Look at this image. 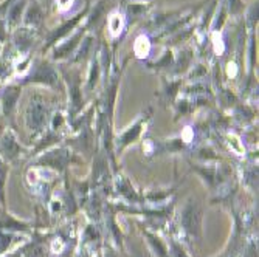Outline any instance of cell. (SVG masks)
<instances>
[{
	"mask_svg": "<svg viewBox=\"0 0 259 257\" xmlns=\"http://www.w3.org/2000/svg\"><path fill=\"white\" fill-rule=\"evenodd\" d=\"M174 251H176V255H177V257H186V255L183 254V251H180V249H179L177 246L174 248Z\"/></svg>",
	"mask_w": 259,
	"mask_h": 257,
	"instance_id": "13",
	"label": "cell"
},
{
	"mask_svg": "<svg viewBox=\"0 0 259 257\" xmlns=\"http://www.w3.org/2000/svg\"><path fill=\"white\" fill-rule=\"evenodd\" d=\"M4 149H5V152H8L7 155H10V157H14L19 152V146L16 144V141L11 136H5V139H4Z\"/></svg>",
	"mask_w": 259,
	"mask_h": 257,
	"instance_id": "6",
	"label": "cell"
},
{
	"mask_svg": "<svg viewBox=\"0 0 259 257\" xmlns=\"http://www.w3.org/2000/svg\"><path fill=\"white\" fill-rule=\"evenodd\" d=\"M7 177V168L2 161H0V197H4V183Z\"/></svg>",
	"mask_w": 259,
	"mask_h": 257,
	"instance_id": "9",
	"label": "cell"
},
{
	"mask_svg": "<svg viewBox=\"0 0 259 257\" xmlns=\"http://www.w3.org/2000/svg\"><path fill=\"white\" fill-rule=\"evenodd\" d=\"M76 20H78V19H75L73 22H70V23H67V25H65V27H62V28H61L59 31H56V33H55V36L52 37V40H55V39L61 37V36H62V34H64L65 31H68V28H72V27L75 25V23H76Z\"/></svg>",
	"mask_w": 259,
	"mask_h": 257,
	"instance_id": "10",
	"label": "cell"
},
{
	"mask_svg": "<svg viewBox=\"0 0 259 257\" xmlns=\"http://www.w3.org/2000/svg\"><path fill=\"white\" fill-rule=\"evenodd\" d=\"M45 116H47V109L40 102H31L28 109V124L33 129L42 127L45 123Z\"/></svg>",
	"mask_w": 259,
	"mask_h": 257,
	"instance_id": "2",
	"label": "cell"
},
{
	"mask_svg": "<svg viewBox=\"0 0 259 257\" xmlns=\"http://www.w3.org/2000/svg\"><path fill=\"white\" fill-rule=\"evenodd\" d=\"M89 46H90V39H87V40L84 42V48H81L79 56H85V53H87V50H89Z\"/></svg>",
	"mask_w": 259,
	"mask_h": 257,
	"instance_id": "11",
	"label": "cell"
},
{
	"mask_svg": "<svg viewBox=\"0 0 259 257\" xmlns=\"http://www.w3.org/2000/svg\"><path fill=\"white\" fill-rule=\"evenodd\" d=\"M44 163H47V165H50L53 168H62L65 165V161H67V155L64 150H59V152H52L49 153L47 157L42 158Z\"/></svg>",
	"mask_w": 259,
	"mask_h": 257,
	"instance_id": "4",
	"label": "cell"
},
{
	"mask_svg": "<svg viewBox=\"0 0 259 257\" xmlns=\"http://www.w3.org/2000/svg\"><path fill=\"white\" fill-rule=\"evenodd\" d=\"M182 223L183 228L190 232V234H197L200 228V209L196 203H190L182 214Z\"/></svg>",
	"mask_w": 259,
	"mask_h": 257,
	"instance_id": "1",
	"label": "cell"
},
{
	"mask_svg": "<svg viewBox=\"0 0 259 257\" xmlns=\"http://www.w3.org/2000/svg\"><path fill=\"white\" fill-rule=\"evenodd\" d=\"M42 20V13L39 10V7H33L30 11H28V16H27V22L28 23H33V25H37V23Z\"/></svg>",
	"mask_w": 259,
	"mask_h": 257,
	"instance_id": "7",
	"label": "cell"
},
{
	"mask_svg": "<svg viewBox=\"0 0 259 257\" xmlns=\"http://www.w3.org/2000/svg\"><path fill=\"white\" fill-rule=\"evenodd\" d=\"M22 10H23V2L16 4V5L10 10V20H11V22H16V20L19 19V16H20Z\"/></svg>",
	"mask_w": 259,
	"mask_h": 257,
	"instance_id": "8",
	"label": "cell"
},
{
	"mask_svg": "<svg viewBox=\"0 0 259 257\" xmlns=\"http://www.w3.org/2000/svg\"><path fill=\"white\" fill-rule=\"evenodd\" d=\"M19 98V88L16 87H11L5 91V95H4V109H5V113H10L11 109L14 107L16 101Z\"/></svg>",
	"mask_w": 259,
	"mask_h": 257,
	"instance_id": "5",
	"label": "cell"
},
{
	"mask_svg": "<svg viewBox=\"0 0 259 257\" xmlns=\"http://www.w3.org/2000/svg\"><path fill=\"white\" fill-rule=\"evenodd\" d=\"M56 79L53 70L49 67V65H40L37 67L36 73L33 75V81H42V82H47V84H53Z\"/></svg>",
	"mask_w": 259,
	"mask_h": 257,
	"instance_id": "3",
	"label": "cell"
},
{
	"mask_svg": "<svg viewBox=\"0 0 259 257\" xmlns=\"http://www.w3.org/2000/svg\"><path fill=\"white\" fill-rule=\"evenodd\" d=\"M138 130H140V129H138V126H137V127L134 129V132H129V133H127V135L124 136V143H126V141H129V138H134V136H135V135L138 133Z\"/></svg>",
	"mask_w": 259,
	"mask_h": 257,
	"instance_id": "12",
	"label": "cell"
}]
</instances>
